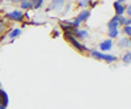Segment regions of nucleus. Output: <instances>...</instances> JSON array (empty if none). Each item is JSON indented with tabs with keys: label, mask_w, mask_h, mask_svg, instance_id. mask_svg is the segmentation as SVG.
<instances>
[{
	"label": "nucleus",
	"mask_w": 131,
	"mask_h": 109,
	"mask_svg": "<svg viewBox=\"0 0 131 109\" xmlns=\"http://www.w3.org/2000/svg\"><path fill=\"white\" fill-rule=\"evenodd\" d=\"M21 34H23V30H21L20 28H13V29H10L9 30V38H10V41H15L16 38H18Z\"/></svg>",
	"instance_id": "9d476101"
},
{
	"label": "nucleus",
	"mask_w": 131,
	"mask_h": 109,
	"mask_svg": "<svg viewBox=\"0 0 131 109\" xmlns=\"http://www.w3.org/2000/svg\"><path fill=\"white\" fill-rule=\"evenodd\" d=\"M64 2H66V0H51L49 9H60V8H63Z\"/></svg>",
	"instance_id": "f8f14e48"
},
{
	"label": "nucleus",
	"mask_w": 131,
	"mask_h": 109,
	"mask_svg": "<svg viewBox=\"0 0 131 109\" xmlns=\"http://www.w3.org/2000/svg\"><path fill=\"white\" fill-rule=\"evenodd\" d=\"M122 62L125 64H127V66H130V63H131V53L130 51H127L125 55L122 57Z\"/></svg>",
	"instance_id": "6ab92c4d"
},
{
	"label": "nucleus",
	"mask_w": 131,
	"mask_h": 109,
	"mask_svg": "<svg viewBox=\"0 0 131 109\" xmlns=\"http://www.w3.org/2000/svg\"><path fill=\"white\" fill-rule=\"evenodd\" d=\"M113 7H114V11H115V15H117V16H123V15H125V9H126V5H125V4L118 3V2H114Z\"/></svg>",
	"instance_id": "1a4fd4ad"
},
{
	"label": "nucleus",
	"mask_w": 131,
	"mask_h": 109,
	"mask_svg": "<svg viewBox=\"0 0 131 109\" xmlns=\"http://www.w3.org/2000/svg\"><path fill=\"white\" fill-rule=\"evenodd\" d=\"M92 57L97 61H104L106 63H114L118 61V58L115 55H112V54H105V53H100L98 50H91Z\"/></svg>",
	"instance_id": "f03ea898"
},
{
	"label": "nucleus",
	"mask_w": 131,
	"mask_h": 109,
	"mask_svg": "<svg viewBox=\"0 0 131 109\" xmlns=\"http://www.w3.org/2000/svg\"><path fill=\"white\" fill-rule=\"evenodd\" d=\"M91 4V0H79L78 2V5L81 8V9H86Z\"/></svg>",
	"instance_id": "a211bd4d"
},
{
	"label": "nucleus",
	"mask_w": 131,
	"mask_h": 109,
	"mask_svg": "<svg viewBox=\"0 0 131 109\" xmlns=\"http://www.w3.org/2000/svg\"><path fill=\"white\" fill-rule=\"evenodd\" d=\"M30 2H31V8L33 9H39L43 5V2H45V0H30Z\"/></svg>",
	"instance_id": "f3484780"
},
{
	"label": "nucleus",
	"mask_w": 131,
	"mask_h": 109,
	"mask_svg": "<svg viewBox=\"0 0 131 109\" xmlns=\"http://www.w3.org/2000/svg\"><path fill=\"white\" fill-rule=\"evenodd\" d=\"M118 46H119V49H128V47L131 46V39H130V37H123V38H121V39H119V42H118Z\"/></svg>",
	"instance_id": "9b49d317"
},
{
	"label": "nucleus",
	"mask_w": 131,
	"mask_h": 109,
	"mask_svg": "<svg viewBox=\"0 0 131 109\" xmlns=\"http://www.w3.org/2000/svg\"><path fill=\"white\" fill-rule=\"evenodd\" d=\"M72 36L78 39V41H84L89 37V32L86 29H80V28H76V29H72L71 30Z\"/></svg>",
	"instance_id": "20e7f679"
},
{
	"label": "nucleus",
	"mask_w": 131,
	"mask_h": 109,
	"mask_svg": "<svg viewBox=\"0 0 131 109\" xmlns=\"http://www.w3.org/2000/svg\"><path fill=\"white\" fill-rule=\"evenodd\" d=\"M8 29V24H7V21L3 20V18H0V36H3L5 33V30Z\"/></svg>",
	"instance_id": "2eb2a0df"
},
{
	"label": "nucleus",
	"mask_w": 131,
	"mask_h": 109,
	"mask_svg": "<svg viewBox=\"0 0 131 109\" xmlns=\"http://www.w3.org/2000/svg\"><path fill=\"white\" fill-rule=\"evenodd\" d=\"M117 2H118V3H122V4H123V3H126V2H127V0H117Z\"/></svg>",
	"instance_id": "b1692460"
},
{
	"label": "nucleus",
	"mask_w": 131,
	"mask_h": 109,
	"mask_svg": "<svg viewBox=\"0 0 131 109\" xmlns=\"http://www.w3.org/2000/svg\"><path fill=\"white\" fill-rule=\"evenodd\" d=\"M20 8H21V11L31 9V2L30 0H20Z\"/></svg>",
	"instance_id": "ddd939ff"
},
{
	"label": "nucleus",
	"mask_w": 131,
	"mask_h": 109,
	"mask_svg": "<svg viewBox=\"0 0 131 109\" xmlns=\"http://www.w3.org/2000/svg\"><path fill=\"white\" fill-rule=\"evenodd\" d=\"M113 29H119V16H114L109 20L107 23V30H113Z\"/></svg>",
	"instance_id": "0eeeda50"
},
{
	"label": "nucleus",
	"mask_w": 131,
	"mask_h": 109,
	"mask_svg": "<svg viewBox=\"0 0 131 109\" xmlns=\"http://www.w3.org/2000/svg\"><path fill=\"white\" fill-rule=\"evenodd\" d=\"M131 25V18L125 17V16H119V26H128Z\"/></svg>",
	"instance_id": "4468645a"
},
{
	"label": "nucleus",
	"mask_w": 131,
	"mask_h": 109,
	"mask_svg": "<svg viewBox=\"0 0 131 109\" xmlns=\"http://www.w3.org/2000/svg\"><path fill=\"white\" fill-rule=\"evenodd\" d=\"M64 38H66V41H67L72 47H75L79 53H86V51L91 53V50H89L88 47H86L85 45H83L80 41H78V39H76V38L72 36L71 30H70V32H64Z\"/></svg>",
	"instance_id": "f257e3e1"
},
{
	"label": "nucleus",
	"mask_w": 131,
	"mask_h": 109,
	"mask_svg": "<svg viewBox=\"0 0 131 109\" xmlns=\"http://www.w3.org/2000/svg\"><path fill=\"white\" fill-rule=\"evenodd\" d=\"M8 104H9V96H8V93L2 88V85H0V105H4V106L7 108Z\"/></svg>",
	"instance_id": "6e6552de"
},
{
	"label": "nucleus",
	"mask_w": 131,
	"mask_h": 109,
	"mask_svg": "<svg viewBox=\"0 0 131 109\" xmlns=\"http://www.w3.org/2000/svg\"><path fill=\"white\" fill-rule=\"evenodd\" d=\"M0 109H7V108H5L4 105H0Z\"/></svg>",
	"instance_id": "393cba45"
},
{
	"label": "nucleus",
	"mask_w": 131,
	"mask_h": 109,
	"mask_svg": "<svg viewBox=\"0 0 131 109\" xmlns=\"http://www.w3.org/2000/svg\"><path fill=\"white\" fill-rule=\"evenodd\" d=\"M52 36H54V37H58V36H59V32H58V30H54V32H52Z\"/></svg>",
	"instance_id": "4be33fe9"
},
{
	"label": "nucleus",
	"mask_w": 131,
	"mask_h": 109,
	"mask_svg": "<svg viewBox=\"0 0 131 109\" xmlns=\"http://www.w3.org/2000/svg\"><path fill=\"white\" fill-rule=\"evenodd\" d=\"M7 18L10 20V21H15V23H21L24 20V12L20 9H15L12 12H8L7 15Z\"/></svg>",
	"instance_id": "7ed1b4c3"
},
{
	"label": "nucleus",
	"mask_w": 131,
	"mask_h": 109,
	"mask_svg": "<svg viewBox=\"0 0 131 109\" xmlns=\"http://www.w3.org/2000/svg\"><path fill=\"white\" fill-rule=\"evenodd\" d=\"M113 49V39H104L100 45H98V51L100 53H107V51H110Z\"/></svg>",
	"instance_id": "39448f33"
},
{
	"label": "nucleus",
	"mask_w": 131,
	"mask_h": 109,
	"mask_svg": "<svg viewBox=\"0 0 131 109\" xmlns=\"http://www.w3.org/2000/svg\"><path fill=\"white\" fill-rule=\"evenodd\" d=\"M89 16H91V11H89V9H83L81 12H80L78 16H76L75 18L78 20L80 24H83V23H86V21H88Z\"/></svg>",
	"instance_id": "423d86ee"
},
{
	"label": "nucleus",
	"mask_w": 131,
	"mask_h": 109,
	"mask_svg": "<svg viewBox=\"0 0 131 109\" xmlns=\"http://www.w3.org/2000/svg\"><path fill=\"white\" fill-rule=\"evenodd\" d=\"M122 32L125 33L126 37H131V25H128V26H123Z\"/></svg>",
	"instance_id": "aec40b11"
},
{
	"label": "nucleus",
	"mask_w": 131,
	"mask_h": 109,
	"mask_svg": "<svg viewBox=\"0 0 131 109\" xmlns=\"http://www.w3.org/2000/svg\"><path fill=\"white\" fill-rule=\"evenodd\" d=\"M7 2H10V3H20V0H7Z\"/></svg>",
	"instance_id": "5701e85b"
},
{
	"label": "nucleus",
	"mask_w": 131,
	"mask_h": 109,
	"mask_svg": "<svg viewBox=\"0 0 131 109\" xmlns=\"http://www.w3.org/2000/svg\"><path fill=\"white\" fill-rule=\"evenodd\" d=\"M125 12H126L127 17H130V16H131V5H130V4H127V5H126V9H125Z\"/></svg>",
	"instance_id": "412c9836"
},
{
	"label": "nucleus",
	"mask_w": 131,
	"mask_h": 109,
	"mask_svg": "<svg viewBox=\"0 0 131 109\" xmlns=\"http://www.w3.org/2000/svg\"><path fill=\"white\" fill-rule=\"evenodd\" d=\"M107 36H109V39H115V38L119 36V29L107 30Z\"/></svg>",
	"instance_id": "dca6fc26"
}]
</instances>
